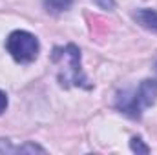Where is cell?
<instances>
[{
  "label": "cell",
  "instance_id": "5",
  "mask_svg": "<svg viewBox=\"0 0 157 155\" xmlns=\"http://www.w3.org/2000/svg\"><path fill=\"white\" fill-rule=\"evenodd\" d=\"M71 4H73V0H44L46 9L51 13H62V11L70 9Z\"/></svg>",
  "mask_w": 157,
  "mask_h": 155
},
{
  "label": "cell",
  "instance_id": "3",
  "mask_svg": "<svg viewBox=\"0 0 157 155\" xmlns=\"http://www.w3.org/2000/svg\"><path fill=\"white\" fill-rule=\"evenodd\" d=\"M6 49L7 53L20 64H28V62H33L39 55V40L35 35L28 33V31H13L7 40H6Z\"/></svg>",
  "mask_w": 157,
  "mask_h": 155
},
{
  "label": "cell",
  "instance_id": "6",
  "mask_svg": "<svg viewBox=\"0 0 157 155\" xmlns=\"http://www.w3.org/2000/svg\"><path fill=\"white\" fill-rule=\"evenodd\" d=\"M130 148H132V152H135V153H150V148H148L146 144H143L141 137H133L132 142H130Z\"/></svg>",
  "mask_w": 157,
  "mask_h": 155
},
{
  "label": "cell",
  "instance_id": "9",
  "mask_svg": "<svg viewBox=\"0 0 157 155\" xmlns=\"http://www.w3.org/2000/svg\"><path fill=\"white\" fill-rule=\"evenodd\" d=\"M155 70H157V62H155Z\"/></svg>",
  "mask_w": 157,
  "mask_h": 155
},
{
  "label": "cell",
  "instance_id": "4",
  "mask_svg": "<svg viewBox=\"0 0 157 155\" xmlns=\"http://www.w3.org/2000/svg\"><path fill=\"white\" fill-rule=\"evenodd\" d=\"M133 18L137 20V24H141L143 28L150 29V31H155L157 33V11L154 9H139Z\"/></svg>",
  "mask_w": 157,
  "mask_h": 155
},
{
  "label": "cell",
  "instance_id": "1",
  "mask_svg": "<svg viewBox=\"0 0 157 155\" xmlns=\"http://www.w3.org/2000/svg\"><path fill=\"white\" fill-rule=\"evenodd\" d=\"M157 100V80L146 78L139 84L135 91H124L117 97V110L132 119H141L143 112L154 106Z\"/></svg>",
  "mask_w": 157,
  "mask_h": 155
},
{
  "label": "cell",
  "instance_id": "2",
  "mask_svg": "<svg viewBox=\"0 0 157 155\" xmlns=\"http://www.w3.org/2000/svg\"><path fill=\"white\" fill-rule=\"evenodd\" d=\"M53 62L59 66V80L62 86L73 84V86L90 88V84H86L88 80L80 70V51L77 46L68 44L64 47H55Z\"/></svg>",
  "mask_w": 157,
  "mask_h": 155
},
{
  "label": "cell",
  "instance_id": "8",
  "mask_svg": "<svg viewBox=\"0 0 157 155\" xmlns=\"http://www.w3.org/2000/svg\"><path fill=\"white\" fill-rule=\"evenodd\" d=\"M95 2H97L102 9H112V7L115 6V2H113V0H95Z\"/></svg>",
  "mask_w": 157,
  "mask_h": 155
},
{
  "label": "cell",
  "instance_id": "7",
  "mask_svg": "<svg viewBox=\"0 0 157 155\" xmlns=\"http://www.w3.org/2000/svg\"><path fill=\"white\" fill-rule=\"evenodd\" d=\"M6 108H7V97H6V93L0 89V115L6 112Z\"/></svg>",
  "mask_w": 157,
  "mask_h": 155
}]
</instances>
